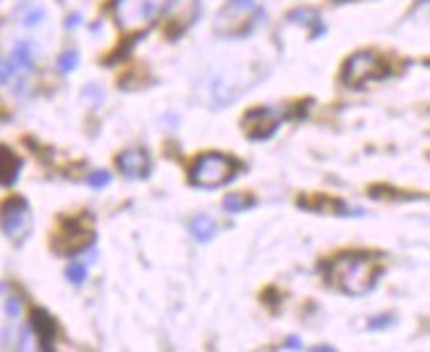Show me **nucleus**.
<instances>
[{
  "instance_id": "f257e3e1",
  "label": "nucleus",
  "mask_w": 430,
  "mask_h": 352,
  "mask_svg": "<svg viewBox=\"0 0 430 352\" xmlns=\"http://www.w3.org/2000/svg\"><path fill=\"white\" fill-rule=\"evenodd\" d=\"M383 274L386 265L370 253H344L328 263V281L349 298L370 295Z\"/></svg>"
},
{
  "instance_id": "f03ea898",
  "label": "nucleus",
  "mask_w": 430,
  "mask_h": 352,
  "mask_svg": "<svg viewBox=\"0 0 430 352\" xmlns=\"http://www.w3.org/2000/svg\"><path fill=\"white\" fill-rule=\"evenodd\" d=\"M239 171H242V163H239L234 155L205 153L189 168V182H192L194 187L215 189V187H223L226 182H231Z\"/></svg>"
},
{
  "instance_id": "7ed1b4c3",
  "label": "nucleus",
  "mask_w": 430,
  "mask_h": 352,
  "mask_svg": "<svg viewBox=\"0 0 430 352\" xmlns=\"http://www.w3.org/2000/svg\"><path fill=\"white\" fill-rule=\"evenodd\" d=\"M262 19L265 13L258 8V0H228L223 11L215 16V32L223 37H242L252 32Z\"/></svg>"
},
{
  "instance_id": "20e7f679",
  "label": "nucleus",
  "mask_w": 430,
  "mask_h": 352,
  "mask_svg": "<svg viewBox=\"0 0 430 352\" xmlns=\"http://www.w3.org/2000/svg\"><path fill=\"white\" fill-rule=\"evenodd\" d=\"M95 242V229L89 216H68L61 219V226L53 234V250L58 255H79Z\"/></svg>"
},
{
  "instance_id": "39448f33",
  "label": "nucleus",
  "mask_w": 430,
  "mask_h": 352,
  "mask_svg": "<svg viewBox=\"0 0 430 352\" xmlns=\"http://www.w3.org/2000/svg\"><path fill=\"white\" fill-rule=\"evenodd\" d=\"M391 74L388 64L383 61V55L376 50H357L349 61L344 64L341 71V82L349 85L352 89L365 87L367 82H376V79H386Z\"/></svg>"
},
{
  "instance_id": "423d86ee",
  "label": "nucleus",
  "mask_w": 430,
  "mask_h": 352,
  "mask_svg": "<svg viewBox=\"0 0 430 352\" xmlns=\"http://www.w3.org/2000/svg\"><path fill=\"white\" fill-rule=\"evenodd\" d=\"M168 0H113V19L124 32L147 29L163 13Z\"/></svg>"
},
{
  "instance_id": "0eeeda50",
  "label": "nucleus",
  "mask_w": 430,
  "mask_h": 352,
  "mask_svg": "<svg viewBox=\"0 0 430 352\" xmlns=\"http://www.w3.org/2000/svg\"><path fill=\"white\" fill-rule=\"evenodd\" d=\"M0 229L13 242H22L32 229V208L24 198H8L0 205Z\"/></svg>"
},
{
  "instance_id": "6e6552de",
  "label": "nucleus",
  "mask_w": 430,
  "mask_h": 352,
  "mask_svg": "<svg viewBox=\"0 0 430 352\" xmlns=\"http://www.w3.org/2000/svg\"><path fill=\"white\" fill-rule=\"evenodd\" d=\"M165 6H168V11H165V37L168 40H179L181 34L189 32L202 11L200 0H171Z\"/></svg>"
},
{
  "instance_id": "1a4fd4ad",
  "label": "nucleus",
  "mask_w": 430,
  "mask_h": 352,
  "mask_svg": "<svg viewBox=\"0 0 430 352\" xmlns=\"http://www.w3.org/2000/svg\"><path fill=\"white\" fill-rule=\"evenodd\" d=\"M281 122H283V113H279L276 108H252L242 116V129H244L249 140L260 142V140L273 137Z\"/></svg>"
},
{
  "instance_id": "9d476101",
  "label": "nucleus",
  "mask_w": 430,
  "mask_h": 352,
  "mask_svg": "<svg viewBox=\"0 0 430 352\" xmlns=\"http://www.w3.org/2000/svg\"><path fill=\"white\" fill-rule=\"evenodd\" d=\"M116 166H119V171L124 176H129V179H147L152 171V161L150 155L140 150V147H129V150H124V153L116 158Z\"/></svg>"
},
{
  "instance_id": "9b49d317",
  "label": "nucleus",
  "mask_w": 430,
  "mask_h": 352,
  "mask_svg": "<svg viewBox=\"0 0 430 352\" xmlns=\"http://www.w3.org/2000/svg\"><path fill=\"white\" fill-rule=\"evenodd\" d=\"M297 208L310 210V213H325V216H349L352 208L344 200L331 198V195H302L297 200Z\"/></svg>"
},
{
  "instance_id": "f8f14e48",
  "label": "nucleus",
  "mask_w": 430,
  "mask_h": 352,
  "mask_svg": "<svg viewBox=\"0 0 430 352\" xmlns=\"http://www.w3.org/2000/svg\"><path fill=\"white\" fill-rule=\"evenodd\" d=\"M29 326H32V331L37 334L40 347H43V350H53V342H55V337H58V323H55L53 316L45 308H34L32 316H29Z\"/></svg>"
},
{
  "instance_id": "ddd939ff",
  "label": "nucleus",
  "mask_w": 430,
  "mask_h": 352,
  "mask_svg": "<svg viewBox=\"0 0 430 352\" xmlns=\"http://www.w3.org/2000/svg\"><path fill=\"white\" fill-rule=\"evenodd\" d=\"M22 166H24V161L13 153L11 147H3V145H0V184H3V187L16 184V179L22 174Z\"/></svg>"
},
{
  "instance_id": "4468645a",
  "label": "nucleus",
  "mask_w": 430,
  "mask_h": 352,
  "mask_svg": "<svg viewBox=\"0 0 430 352\" xmlns=\"http://www.w3.org/2000/svg\"><path fill=\"white\" fill-rule=\"evenodd\" d=\"M286 22L302 24V27H315V37L325 34V24H322L320 13L312 11V8H294V11L286 16Z\"/></svg>"
},
{
  "instance_id": "2eb2a0df",
  "label": "nucleus",
  "mask_w": 430,
  "mask_h": 352,
  "mask_svg": "<svg viewBox=\"0 0 430 352\" xmlns=\"http://www.w3.org/2000/svg\"><path fill=\"white\" fill-rule=\"evenodd\" d=\"M189 231H192V237L197 242H210L215 237V231H218V223H215L210 216H194L192 223H189Z\"/></svg>"
},
{
  "instance_id": "dca6fc26",
  "label": "nucleus",
  "mask_w": 430,
  "mask_h": 352,
  "mask_svg": "<svg viewBox=\"0 0 430 352\" xmlns=\"http://www.w3.org/2000/svg\"><path fill=\"white\" fill-rule=\"evenodd\" d=\"M367 192H370V198H376V200H404V203L425 198V195H420V192H401V189H394V187H388V184H373Z\"/></svg>"
},
{
  "instance_id": "f3484780",
  "label": "nucleus",
  "mask_w": 430,
  "mask_h": 352,
  "mask_svg": "<svg viewBox=\"0 0 430 352\" xmlns=\"http://www.w3.org/2000/svg\"><path fill=\"white\" fill-rule=\"evenodd\" d=\"M247 208H255V198L252 195H244V192H234V195H226L223 198V210L228 213H242Z\"/></svg>"
},
{
  "instance_id": "a211bd4d",
  "label": "nucleus",
  "mask_w": 430,
  "mask_h": 352,
  "mask_svg": "<svg viewBox=\"0 0 430 352\" xmlns=\"http://www.w3.org/2000/svg\"><path fill=\"white\" fill-rule=\"evenodd\" d=\"M11 64L13 66H22L24 71H27V68H32V50H29V45L22 43V45H16V47H13Z\"/></svg>"
},
{
  "instance_id": "6ab92c4d",
  "label": "nucleus",
  "mask_w": 430,
  "mask_h": 352,
  "mask_svg": "<svg viewBox=\"0 0 430 352\" xmlns=\"http://www.w3.org/2000/svg\"><path fill=\"white\" fill-rule=\"evenodd\" d=\"M66 279H68L71 284L82 286L87 279V263H71L68 268H66Z\"/></svg>"
},
{
  "instance_id": "aec40b11",
  "label": "nucleus",
  "mask_w": 430,
  "mask_h": 352,
  "mask_svg": "<svg viewBox=\"0 0 430 352\" xmlns=\"http://www.w3.org/2000/svg\"><path fill=\"white\" fill-rule=\"evenodd\" d=\"M76 64H79V53H76V50H66V53L58 58V71H61V74H71L76 68Z\"/></svg>"
},
{
  "instance_id": "412c9836",
  "label": "nucleus",
  "mask_w": 430,
  "mask_h": 352,
  "mask_svg": "<svg viewBox=\"0 0 430 352\" xmlns=\"http://www.w3.org/2000/svg\"><path fill=\"white\" fill-rule=\"evenodd\" d=\"M87 184H89L92 189L108 187V184H110V174H108V171H95V174L87 176Z\"/></svg>"
},
{
  "instance_id": "4be33fe9",
  "label": "nucleus",
  "mask_w": 430,
  "mask_h": 352,
  "mask_svg": "<svg viewBox=\"0 0 430 352\" xmlns=\"http://www.w3.org/2000/svg\"><path fill=\"white\" fill-rule=\"evenodd\" d=\"M394 323V316H376V318H370V323H367V329L370 331H378V329H388Z\"/></svg>"
},
{
  "instance_id": "5701e85b",
  "label": "nucleus",
  "mask_w": 430,
  "mask_h": 352,
  "mask_svg": "<svg viewBox=\"0 0 430 352\" xmlns=\"http://www.w3.org/2000/svg\"><path fill=\"white\" fill-rule=\"evenodd\" d=\"M13 74V64L11 61H0V85H6Z\"/></svg>"
},
{
  "instance_id": "b1692460",
  "label": "nucleus",
  "mask_w": 430,
  "mask_h": 352,
  "mask_svg": "<svg viewBox=\"0 0 430 352\" xmlns=\"http://www.w3.org/2000/svg\"><path fill=\"white\" fill-rule=\"evenodd\" d=\"M6 313L16 318V316L22 313V302H19V300H16V298H11V300H8V302H6Z\"/></svg>"
},
{
  "instance_id": "393cba45",
  "label": "nucleus",
  "mask_w": 430,
  "mask_h": 352,
  "mask_svg": "<svg viewBox=\"0 0 430 352\" xmlns=\"http://www.w3.org/2000/svg\"><path fill=\"white\" fill-rule=\"evenodd\" d=\"M281 350H302V342L299 337H289V339L281 344Z\"/></svg>"
},
{
  "instance_id": "a878e982",
  "label": "nucleus",
  "mask_w": 430,
  "mask_h": 352,
  "mask_svg": "<svg viewBox=\"0 0 430 352\" xmlns=\"http://www.w3.org/2000/svg\"><path fill=\"white\" fill-rule=\"evenodd\" d=\"M82 22V16L79 13H71L68 19H66V29H76V24Z\"/></svg>"
},
{
  "instance_id": "bb28decb",
  "label": "nucleus",
  "mask_w": 430,
  "mask_h": 352,
  "mask_svg": "<svg viewBox=\"0 0 430 352\" xmlns=\"http://www.w3.org/2000/svg\"><path fill=\"white\" fill-rule=\"evenodd\" d=\"M334 3H355V0H334Z\"/></svg>"
}]
</instances>
